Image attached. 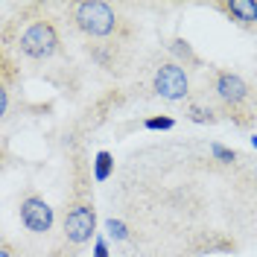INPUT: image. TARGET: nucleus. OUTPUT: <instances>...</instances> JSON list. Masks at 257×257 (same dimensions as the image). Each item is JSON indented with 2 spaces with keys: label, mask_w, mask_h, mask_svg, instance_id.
<instances>
[{
  "label": "nucleus",
  "mask_w": 257,
  "mask_h": 257,
  "mask_svg": "<svg viewBox=\"0 0 257 257\" xmlns=\"http://www.w3.org/2000/svg\"><path fill=\"white\" fill-rule=\"evenodd\" d=\"M76 24H79L82 32H88L94 38H105L117 27V15L102 0H85V3L76 6Z\"/></svg>",
  "instance_id": "obj_1"
},
{
  "label": "nucleus",
  "mask_w": 257,
  "mask_h": 257,
  "mask_svg": "<svg viewBox=\"0 0 257 257\" xmlns=\"http://www.w3.org/2000/svg\"><path fill=\"white\" fill-rule=\"evenodd\" d=\"M56 47H59V35L44 21L32 24L30 30L21 35V53H27L30 59H50L56 53Z\"/></svg>",
  "instance_id": "obj_2"
},
{
  "label": "nucleus",
  "mask_w": 257,
  "mask_h": 257,
  "mask_svg": "<svg viewBox=\"0 0 257 257\" xmlns=\"http://www.w3.org/2000/svg\"><path fill=\"white\" fill-rule=\"evenodd\" d=\"M187 88H190V82H187V73H184L181 64L167 62L155 70V91L164 99H184Z\"/></svg>",
  "instance_id": "obj_3"
},
{
  "label": "nucleus",
  "mask_w": 257,
  "mask_h": 257,
  "mask_svg": "<svg viewBox=\"0 0 257 257\" xmlns=\"http://www.w3.org/2000/svg\"><path fill=\"white\" fill-rule=\"evenodd\" d=\"M94 231H96V216L94 208H88V205H76L64 216V237L70 242H76V245L88 242L94 237Z\"/></svg>",
  "instance_id": "obj_4"
},
{
  "label": "nucleus",
  "mask_w": 257,
  "mask_h": 257,
  "mask_svg": "<svg viewBox=\"0 0 257 257\" xmlns=\"http://www.w3.org/2000/svg\"><path fill=\"white\" fill-rule=\"evenodd\" d=\"M21 222L27 225L30 231H35V234H44V231L53 228V208L44 199L30 196V199L21 202Z\"/></svg>",
  "instance_id": "obj_5"
},
{
  "label": "nucleus",
  "mask_w": 257,
  "mask_h": 257,
  "mask_svg": "<svg viewBox=\"0 0 257 257\" xmlns=\"http://www.w3.org/2000/svg\"><path fill=\"white\" fill-rule=\"evenodd\" d=\"M216 91H219V96H222L225 102H231V105L242 102L245 94H248L245 82H242L237 73H219V76H216Z\"/></svg>",
  "instance_id": "obj_6"
},
{
  "label": "nucleus",
  "mask_w": 257,
  "mask_h": 257,
  "mask_svg": "<svg viewBox=\"0 0 257 257\" xmlns=\"http://www.w3.org/2000/svg\"><path fill=\"white\" fill-rule=\"evenodd\" d=\"M228 15L240 24H254L257 21V0H231L222 6Z\"/></svg>",
  "instance_id": "obj_7"
},
{
  "label": "nucleus",
  "mask_w": 257,
  "mask_h": 257,
  "mask_svg": "<svg viewBox=\"0 0 257 257\" xmlns=\"http://www.w3.org/2000/svg\"><path fill=\"white\" fill-rule=\"evenodd\" d=\"M111 170H114V158H111V152H96V161H94V178L96 181H108V176H111Z\"/></svg>",
  "instance_id": "obj_8"
},
{
  "label": "nucleus",
  "mask_w": 257,
  "mask_h": 257,
  "mask_svg": "<svg viewBox=\"0 0 257 257\" xmlns=\"http://www.w3.org/2000/svg\"><path fill=\"white\" fill-rule=\"evenodd\" d=\"M173 126H176L173 117H149V120H146V128H149V132H170Z\"/></svg>",
  "instance_id": "obj_9"
},
{
  "label": "nucleus",
  "mask_w": 257,
  "mask_h": 257,
  "mask_svg": "<svg viewBox=\"0 0 257 257\" xmlns=\"http://www.w3.org/2000/svg\"><path fill=\"white\" fill-rule=\"evenodd\" d=\"M210 152H213V158L222 161V164L237 161V152H234V149H228V146H222V144H210Z\"/></svg>",
  "instance_id": "obj_10"
},
{
  "label": "nucleus",
  "mask_w": 257,
  "mask_h": 257,
  "mask_svg": "<svg viewBox=\"0 0 257 257\" xmlns=\"http://www.w3.org/2000/svg\"><path fill=\"white\" fill-rule=\"evenodd\" d=\"M105 228H108V234H111L114 240H126V237H128L126 222H120V219H108V222H105Z\"/></svg>",
  "instance_id": "obj_11"
},
{
  "label": "nucleus",
  "mask_w": 257,
  "mask_h": 257,
  "mask_svg": "<svg viewBox=\"0 0 257 257\" xmlns=\"http://www.w3.org/2000/svg\"><path fill=\"white\" fill-rule=\"evenodd\" d=\"M190 120L193 123H210L213 117H210V108H199V105H193L190 108Z\"/></svg>",
  "instance_id": "obj_12"
},
{
  "label": "nucleus",
  "mask_w": 257,
  "mask_h": 257,
  "mask_svg": "<svg viewBox=\"0 0 257 257\" xmlns=\"http://www.w3.org/2000/svg\"><path fill=\"white\" fill-rule=\"evenodd\" d=\"M94 257H108V242L102 240V237L94 240Z\"/></svg>",
  "instance_id": "obj_13"
},
{
  "label": "nucleus",
  "mask_w": 257,
  "mask_h": 257,
  "mask_svg": "<svg viewBox=\"0 0 257 257\" xmlns=\"http://www.w3.org/2000/svg\"><path fill=\"white\" fill-rule=\"evenodd\" d=\"M173 53H178V56H187V59H193L190 47H187L184 41H173Z\"/></svg>",
  "instance_id": "obj_14"
},
{
  "label": "nucleus",
  "mask_w": 257,
  "mask_h": 257,
  "mask_svg": "<svg viewBox=\"0 0 257 257\" xmlns=\"http://www.w3.org/2000/svg\"><path fill=\"white\" fill-rule=\"evenodd\" d=\"M6 108H9V96H6V91H0V111L6 114Z\"/></svg>",
  "instance_id": "obj_15"
},
{
  "label": "nucleus",
  "mask_w": 257,
  "mask_h": 257,
  "mask_svg": "<svg viewBox=\"0 0 257 257\" xmlns=\"http://www.w3.org/2000/svg\"><path fill=\"white\" fill-rule=\"evenodd\" d=\"M0 257H12V251H9V248L3 245V248H0Z\"/></svg>",
  "instance_id": "obj_16"
},
{
  "label": "nucleus",
  "mask_w": 257,
  "mask_h": 257,
  "mask_svg": "<svg viewBox=\"0 0 257 257\" xmlns=\"http://www.w3.org/2000/svg\"><path fill=\"white\" fill-rule=\"evenodd\" d=\"M251 146H254V152H257V138H251Z\"/></svg>",
  "instance_id": "obj_17"
}]
</instances>
